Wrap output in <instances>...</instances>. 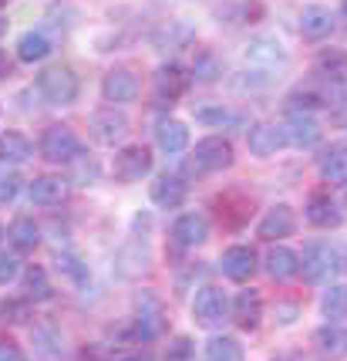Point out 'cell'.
<instances>
[{"label": "cell", "mask_w": 347, "mask_h": 361, "mask_svg": "<svg viewBox=\"0 0 347 361\" xmlns=\"http://www.w3.org/2000/svg\"><path fill=\"white\" fill-rule=\"evenodd\" d=\"M172 240L182 247V250L199 247V243L209 240V220H206L203 213H186V216H179L172 226Z\"/></svg>", "instance_id": "15"}, {"label": "cell", "mask_w": 347, "mask_h": 361, "mask_svg": "<svg viewBox=\"0 0 347 361\" xmlns=\"http://www.w3.org/2000/svg\"><path fill=\"white\" fill-rule=\"evenodd\" d=\"M20 192V176L17 173H0V206L14 203Z\"/></svg>", "instance_id": "37"}, {"label": "cell", "mask_w": 347, "mask_h": 361, "mask_svg": "<svg viewBox=\"0 0 347 361\" xmlns=\"http://www.w3.org/2000/svg\"><path fill=\"white\" fill-rule=\"evenodd\" d=\"M125 132H128V118L122 111L105 109V111H95V115H92V135H95V142H101V145H118V142L125 139Z\"/></svg>", "instance_id": "10"}, {"label": "cell", "mask_w": 347, "mask_h": 361, "mask_svg": "<svg viewBox=\"0 0 347 361\" xmlns=\"http://www.w3.org/2000/svg\"><path fill=\"white\" fill-rule=\"evenodd\" d=\"M229 314V300L220 287H203L196 300H192V317L203 324V328H220Z\"/></svg>", "instance_id": "5"}, {"label": "cell", "mask_w": 347, "mask_h": 361, "mask_svg": "<svg viewBox=\"0 0 347 361\" xmlns=\"http://www.w3.org/2000/svg\"><path fill=\"white\" fill-rule=\"evenodd\" d=\"M17 260L14 257H4V253H0V287H4V283H11L17 277Z\"/></svg>", "instance_id": "42"}, {"label": "cell", "mask_w": 347, "mask_h": 361, "mask_svg": "<svg viewBox=\"0 0 347 361\" xmlns=\"http://www.w3.org/2000/svg\"><path fill=\"white\" fill-rule=\"evenodd\" d=\"M341 14H344V20H347V0H344V7H341Z\"/></svg>", "instance_id": "49"}, {"label": "cell", "mask_w": 347, "mask_h": 361, "mask_svg": "<svg viewBox=\"0 0 347 361\" xmlns=\"http://www.w3.org/2000/svg\"><path fill=\"white\" fill-rule=\"evenodd\" d=\"M334 111H337V118H341V122H347V92L337 94V102H334Z\"/></svg>", "instance_id": "45"}, {"label": "cell", "mask_w": 347, "mask_h": 361, "mask_svg": "<svg viewBox=\"0 0 347 361\" xmlns=\"http://www.w3.org/2000/svg\"><path fill=\"white\" fill-rule=\"evenodd\" d=\"M0 361H24V351L14 341H0Z\"/></svg>", "instance_id": "43"}, {"label": "cell", "mask_w": 347, "mask_h": 361, "mask_svg": "<svg viewBox=\"0 0 347 361\" xmlns=\"http://www.w3.org/2000/svg\"><path fill=\"white\" fill-rule=\"evenodd\" d=\"M165 361H196V348H192L189 338H175L165 351Z\"/></svg>", "instance_id": "38"}, {"label": "cell", "mask_w": 347, "mask_h": 361, "mask_svg": "<svg viewBox=\"0 0 347 361\" xmlns=\"http://www.w3.org/2000/svg\"><path fill=\"white\" fill-rule=\"evenodd\" d=\"M196 118L199 122H206V126H226V122H236V115L233 111H226V109H196Z\"/></svg>", "instance_id": "39"}, {"label": "cell", "mask_w": 347, "mask_h": 361, "mask_svg": "<svg viewBox=\"0 0 347 361\" xmlns=\"http://www.w3.org/2000/svg\"><path fill=\"white\" fill-rule=\"evenodd\" d=\"M78 159H75V162H78ZM78 179H84V183H95V179H98V162H88V166H84V162H78Z\"/></svg>", "instance_id": "44"}, {"label": "cell", "mask_w": 347, "mask_h": 361, "mask_svg": "<svg viewBox=\"0 0 347 361\" xmlns=\"http://www.w3.org/2000/svg\"><path fill=\"white\" fill-rule=\"evenodd\" d=\"M54 267H58V274H61V277H68V281L75 283V287H84V283L92 281V274H88V264H81L75 253H58Z\"/></svg>", "instance_id": "33"}, {"label": "cell", "mask_w": 347, "mask_h": 361, "mask_svg": "<svg viewBox=\"0 0 347 361\" xmlns=\"http://www.w3.org/2000/svg\"><path fill=\"white\" fill-rule=\"evenodd\" d=\"M320 176L327 183H347V145H334L320 156Z\"/></svg>", "instance_id": "28"}, {"label": "cell", "mask_w": 347, "mask_h": 361, "mask_svg": "<svg viewBox=\"0 0 347 361\" xmlns=\"http://www.w3.org/2000/svg\"><path fill=\"white\" fill-rule=\"evenodd\" d=\"M222 274L229 277V281H250L253 274H256V253L250 250V247H229V250L222 253L220 260Z\"/></svg>", "instance_id": "16"}, {"label": "cell", "mask_w": 347, "mask_h": 361, "mask_svg": "<svg viewBox=\"0 0 347 361\" xmlns=\"http://www.w3.org/2000/svg\"><path fill=\"white\" fill-rule=\"evenodd\" d=\"M11 75V58H7V51H0V78H7Z\"/></svg>", "instance_id": "46"}, {"label": "cell", "mask_w": 347, "mask_h": 361, "mask_svg": "<svg viewBox=\"0 0 347 361\" xmlns=\"http://www.w3.org/2000/svg\"><path fill=\"white\" fill-rule=\"evenodd\" d=\"M34 348L44 361H61L64 358V341L54 328H37L34 331Z\"/></svg>", "instance_id": "30"}, {"label": "cell", "mask_w": 347, "mask_h": 361, "mask_svg": "<svg viewBox=\"0 0 347 361\" xmlns=\"http://www.w3.org/2000/svg\"><path fill=\"white\" fill-rule=\"evenodd\" d=\"M7 236H11V243H14V247H17L20 253L34 250V247L41 243V230H37V223H34L31 216H17V220L11 223Z\"/></svg>", "instance_id": "27"}, {"label": "cell", "mask_w": 347, "mask_h": 361, "mask_svg": "<svg viewBox=\"0 0 347 361\" xmlns=\"http://www.w3.org/2000/svg\"><path fill=\"white\" fill-rule=\"evenodd\" d=\"M0 4H4V0H0Z\"/></svg>", "instance_id": "51"}, {"label": "cell", "mask_w": 347, "mask_h": 361, "mask_svg": "<svg viewBox=\"0 0 347 361\" xmlns=\"http://www.w3.org/2000/svg\"><path fill=\"white\" fill-rule=\"evenodd\" d=\"M320 311H324L327 321H341V317H347V283H334V287L324 290Z\"/></svg>", "instance_id": "31"}, {"label": "cell", "mask_w": 347, "mask_h": 361, "mask_svg": "<svg viewBox=\"0 0 347 361\" xmlns=\"http://www.w3.org/2000/svg\"><path fill=\"white\" fill-rule=\"evenodd\" d=\"M192 75H186L179 64H162L156 71V98L158 105H172L179 94L186 92V85H189Z\"/></svg>", "instance_id": "14"}, {"label": "cell", "mask_w": 347, "mask_h": 361, "mask_svg": "<svg viewBox=\"0 0 347 361\" xmlns=\"http://www.w3.org/2000/svg\"><path fill=\"white\" fill-rule=\"evenodd\" d=\"M220 75H222V64H220V58H216L213 51H203V54L196 58V64H192V78L203 81V85L216 81Z\"/></svg>", "instance_id": "35"}, {"label": "cell", "mask_w": 347, "mask_h": 361, "mask_svg": "<svg viewBox=\"0 0 347 361\" xmlns=\"http://www.w3.org/2000/svg\"><path fill=\"white\" fill-rule=\"evenodd\" d=\"M0 317L4 321H24L27 317V304L24 300H0Z\"/></svg>", "instance_id": "40"}, {"label": "cell", "mask_w": 347, "mask_h": 361, "mask_svg": "<svg viewBox=\"0 0 347 361\" xmlns=\"http://www.w3.org/2000/svg\"><path fill=\"white\" fill-rule=\"evenodd\" d=\"M246 61H250V68L270 75V71H277V68L286 64V51L277 37H256V41H250V47H246Z\"/></svg>", "instance_id": "7"}, {"label": "cell", "mask_w": 347, "mask_h": 361, "mask_svg": "<svg viewBox=\"0 0 347 361\" xmlns=\"http://www.w3.org/2000/svg\"><path fill=\"white\" fill-rule=\"evenodd\" d=\"M317 105H320V94H314V92L290 94V109H294V115H297V111H310V109H317Z\"/></svg>", "instance_id": "41"}, {"label": "cell", "mask_w": 347, "mask_h": 361, "mask_svg": "<svg viewBox=\"0 0 347 361\" xmlns=\"http://www.w3.org/2000/svg\"><path fill=\"white\" fill-rule=\"evenodd\" d=\"M263 267L273 281H290L300 274V257L286 247H270L267 257H263Z\"/></svg>", "instance_id": "20"}, {"label": "cell", "mask_w": 347, "mask_h": 361, "mask_svg": "<svg viewBox=\"0 0 347 361\" xmlns=\"http://www.w3.org/2000/svg\"><path fill=\"white\" fill-rule=\"evenodd\" d=\"M284 135H286V145L310 149V145L320 142V126H317V118L310 111H297V115H290V122L284 126Z\"/></svg>", "instance_id": "13"}, {"label": "cell", "mask_w": 347, "mask_h": 361, "mask_svg": "<svg viewBox=\"0 0 347 361\" xmlns=\"http://www.w3.org/2000/svg\"><path fill=\"white\" fill-rule=\"evenodd\" d=\"M317 71L324 78H334V81H344L347 78V51H324L317 58Z\"/></svg>", "instance_id": "34"}, {"label": "cell", "mask_w": 347, "mask_h": 361, "mask_svg": "<svg viewBox=\"0 0 347 361\" xmlns=\"http://www.w3.org/2000/svg\"><path fill=\"white\" fill-rule=\"evenodd\" d=\"M317 348L324 351V355H331V358H344L347 355V331H341L337 324H324V328L314 334Z\"/></svg>", "instance_id": "29"}, {"label": "cell", "mask_w": 347, "mask_h": 361, "mask_svg": "<svg viewBox=\"0 0 347 361\" xmlns=\"http://www.w3.org/2000/svg\"><path fill=\"white\" fill-rule=\"evenodd\" d=\"M152 203L158 209H179L186 203V183L179 176H158L152 183Z\"/></svg>", "instance_id": "19"}, {"label": "cell", "mask_w": 347, "mask_h": 361, "mask_svg": "<svg viewBox=\"0 0 347 361\" xmlns=\"http://www.w3.org/2000/svg\"><path fill=\"white\" fill-rule=\"evenodd\" d=\"M246 142H250V152H253V156H260V159L277 156V152H280V149L286 145L284 126H270V122H260V126L250 128Z\"/></svg>", "instance_id": "11"}, {"label": "cell", "mask_w": 347, "mask_h": 361, "mask_svg": "<svg viewBox=\"0 0 347 361\" xmlns=\"http://www.w3.org/2000/svg\"><path fill=\"white\" fill-rule=\"evenodd\" d=\"M152 173V152L145 145H128L115 156V176L122 183H142Z\"/></svg>", "instance_id": "6"}, {"label": "cell", "mask_w": 347, "mask_h": 361, "mask_svg": "<svg viewBox=\"0 0 347 361\" xmlns=\"http://www.w3.org/2000/svg\"><path fill=\"white\" fill-rule=\"evenodd\" d=\"M24 290H27V298L31 300H48L54 290H51L48 283V274L41 267H31L27 274H24Z\"/></svg>", "instance_id": "36"}, {"label": "cell", "mask_w": 347, "mask_h": 361, "mask_svg": "<svg viewBox=\"0 0 347 361\" xmlns=\"http://www.w3.org/2000/svg\"><path fill=\"white\" fill-rule=\"evenodd\" d=\"M27 196H31L34 206H58L68 196V179L61 176H37L27 189Z\"/></svg>", "instance_id": "18"}, {"label": "cell", "mask_w": 347, "mask_h": 361, "mask_svg": "<svg viewBox=\"0 0 347 361\" xmlns=\"http://www.w3.org/2000/svg\"><path fill=\"white\" fill-rule=\"evenodd\" d=\"M118 361H152L149 355H128V358H118Z\"/></svg>", "instance_id": "47"}, {"label": "cell", "mask_w": 347, "mask_h": 361, "mask_svg": "<svg viewBox=\"0 0 347 361\" xmlns=\"http://www.w3.org/2000/svg\"><path fill=\"white\" fill-rule=\"evenodd\" d=\"M263 317V298L256 290H239L236 300H233V321H236L243 331H253Z\"/></svg>", "instance_id": "21"}, {"label": "cell", "mask_w": 347, "mask_h": 361, "mask_svg": "<svg viewBox=\"0 0 347 361\" xmlns=\"http://www.w3.org/2000/svg\"><path fill=\"white\" fill-rule=\"evenodd\" d=\"M0 240H4V226H0Z\"/></svg>", "instance_id": "50"}, {"label": "cell", "mask_w": 347, "mask_h": 361, "mask_svg": "<svg viewBox=\"0 0 347 361\" xmlns=\"http://www.w3.org/2000/svg\"><path fill=\"white\" fill-rule=\"evenodd\" d=\"M4 31H7V20H4V17H0V37H4Z\"/></svg>", "instance_id": "48"}, {"label": "cell", "mask_w": 347, "mask_h": 361, "mask_svg": "<svg viewBox=\"0 0 347 361\" xmlns=\"http://www.w3.org/2000/svg\"><path fill=\"white\" fill-rule=\"evenodd\" d=\"M41 156L48 162H75L81 156V142L71 126H48L41 135Z\"/></svg>", "instance_id": "4"}, {"label": "cell", "mask_w": 347, "mask_h": 361, "mask_svg": "<svg viewBox=\"0 0 347 361\" xmlns=\"http://www.w3.org/2000/svg\"><path fill=\"white\" fill-rule=\"evenodd\" d=\"M81 85H78V75L71 68H48L37 75V94L48 102V105H71L78 98Z\"/></svg>", "instance_id": "1"}, {"label": "cell", "mask_w": 347, "mask_h": 361, "mask_svg": "<svg viewBox=\"0 0 347 361\" xmlns=\"http://www.w3.org/2000/svg\"><path fill=\"white\" fill-rule=\"evenodd\" d=\"M145 267H149V247H145L142 240H132V243H125L118 250V274L122 277H135Z\"/></svg>", "instance_id": "25"}, {"label": "cell", "mask_w": 347, "mask_h": 361, "mask_svg": "<svg viewBox=\"0 0 347 361\" xmlns=\"http://www.w3.org/2000/svg\"><path fill=\"white\" fill-rule=\"evenodd\" d=\"M149 41L158 47V51H179L196 41V27L186 24V20H162L156 31L149 34Z\"/></svg>", "instance_id": "9"}, {"label": "cell", "mask_w": 347, "mask_h": 361, "mask_svg": "<svg viewBox=\"0 0 347 361\" xmlns=\"http://www.w3.org/2000/svg\"><path fill=\"white\" fill-rule=\"evenodd\" d=\"M156 142L165 156H179V152H186V145H189V128L182 126V122H162V126L156 128Z\"/></svg>", "instance_id": "24"}, {"label": "cell", "mask_w": 347, "mask_h": 361, "mask_svg": "<svg viewBox=\"0 0 347 361\" xmlns=\"http://www.w3.org/2000/svg\"><path fill=\"white\" fill-rule=\"evenodd\" d=\"M233 166V145L220 135H209V139L196 142L189 159L192 173H220V169H229Z\"/></svg>", "instance_id": "3"}, {"label": "cell", "mask_w": 347, "mask_h": 361, "mask_svg": "<svg viewBox=\"0 0 347 361\" xmlns=\"http://www.w3.org/2000/svg\"><path fill=\"white\" fill-rule=\"evenodd\" d=\"M48 54H51V41L41 31H27V34L17 37V58H20L24 64L44 61Z\"/></svg>", "instance_id": "26"}, {"label": "cell", "mask_w": 347, "mask_h": 361, "mask_svg": "<svg viewBox=\"0 0 347 361\" xmlns=\"http://www.w3.org/2000/svg\"><path fill=\"white\" fill-rule=\"evenodd\" d=\"M294 230H297V216H294V209L286 203L270 206L267 216L256 226V233L263 236V240H284V236H290Z\"/></svg>", "instance_id": "12"}, {"label": "cell", "mask_w": 347, "mask_h": 361, "mask_svg": "<svg viewBox=\"0 0 347 361\" xmlns=\"http://www.w3.org/2000/svg\"><path fill=\"white\" fill-rule=\"evenodd\" d=\"M307 220L314 223V226H320V230H331V226L341 223V209H337V203H334L331 196L317 192V196L307 200Z\"/></svg>", "instance_id": "23"}, {"label": "cell", "mask_w": 347, "mask_h": 361, "mask_svg": "<svg viewBox=\"0 0 347 361\" xmlns=\"http://www.w3.org/2000/svg\"><path fill=\"white\" fill-rule=\"evenodd\" d=\"M203 361H243V348H239L236 338L220 334V338H213V341L206 345Z\"/></svg>", "instance_id": "32"}, {"label": "cell", "mask_w": 347, "mask_h": 361, "mask_svg": "<svg viewBox=\"0 0 347 361\" xmlns=\"http://www.w3.org/2000/svg\"><path fill=\"white\" fill-rule=\"evenodd\" d=\"M31 156H34V145L27 135H20V132H4L0 135V162L4 166H20Z\"/></svg>", "instance_id": "22"}, {"label": "cell", "mask_w": 347, "mask_h": 361, "mask_svg": "<svg viewBox=\"0 0 347 361\" xmlns=\"http://www.w3.org/2000/svg\"><path fill=\"white\" fill-rule=\"evenodd\" d=\"M139 92H142L139 78H135L132 71H125V68L108 71L105 81H101V94H105V102H115V105H128V102H135Z\"/></svg>", "instance_id": "8"}, {"label": "cell", "mask_w": 347, "mask_h": 361, "mask_svg": "<svg viewBox=\"0 0 347 361\" xmlns=\"http://www.w3.org/2000/svg\"><path fill=\"white\" fill-rule=\"evenodd\" d=\"M334 14L327 7H320V4H310V7H303V14H300V34L307 37V41H324L327 34L334 31Z\"/></svg>", "instance_id": "17"}, {"label": "cell", "mask_w": 347, "mask_h": 361, "mask_svg": "<svg viewBox=\"0 0 347 361\" xmlns=\"http://www.w3.org/2000/svg\"><path fill=\"white\" fill-rule=\"evenodd\" d=\"M341 267H344L341 250L331 247V243H310V247L303 250V257H300V270H303V277H307L310 283L331 281Z\"/></svg>", "instance_id": "2"}]
</instances>
